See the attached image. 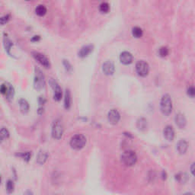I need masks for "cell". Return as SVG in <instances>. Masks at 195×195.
I'll return each mask as SVG.
<instances>
[{
  "label": "cell",
  "instance_id": "cell-1",
  "mask_svg": "<svg viewBox=\"0 0 195 195\" xmlns=\"http://www.w3.org/2000/svg\"><path fill=\"white\" fill-rule=\"evenodd\" d=\"M86 137L83 134L78 133L73 136L69 142L70 146L75 150H80L86 144Z\"/></svg>",
  "mask_w": 195,
  "mask_h": 195
},
{
  "label": "cell",
  "instance_id": "cell-2",
  "mask_svg": "<svg viewBox=\"0 0 195 195\" xmlns=\"http://www.w3.org/2000/svg\"><path fill=\"white\" fill-rule=\"evenodd\" d=\"M121 161L124 165L127 167L134 165L137 161V156L135 152L132 150H126L121 155Z\"/></svg>",
  "mask_w": 195,
  "mask_h": 195
},
{
  "label": "cell",
  "instance_id": "cell-3",
  "mask_svg": "<svg viewBox=\"0 0 195 195\" xmlns=\"http://www.w3.org/2000/svg\"><path fill=\"white\" fill-rule=\"evenodd\" d=\"M160 109L164 115H169L172 111V101L168 94L162 96L160 101Z\"/></svg>",
  "mask_w": 195,
  "mask_h": 195
},
{
  "label": "cell",
  "instance_id": "cell-4",
  "mask_svg": "<svg viewBox=\"0 0 195 195\" xmlns=\"http://www.w3.org/2000/svg\"><path fill=\"white\" fill-rule=\"evenodd\" d=\"M63 125H62V121L60 120H58V119L54 120L51 129V133L53 138L56 139V140L61 139L62 136V134H63Z\"/></svg>",
  "mask_w": 195,
  "mask_h": 195
},
{
  "label": "cell",
  "instance_id": "cell-5",
  "mask_svg": "<svg viewBox=\"0 0 195 195\" xmlns=\"http://www.w3.org/2000/svg\"><path fill=\"white\" fill-rule=\"evenodd\" d=\"M34 85L37 90H41L45 86V79L44 76L38 68L35 69V76L34 79Z\"/></svg>",
  "mask_w": 195,
  "mask_h": 195
},
{
  "label": "cell",
  "instance_id": "cell-6",
  "mask_svg": "<svg viewBox=\"0 0 195 195\" xmlns=\"http://www.w3.org/2000/svg\"><path fill=\"white\" fill-rule=\"evenodd\" d=\"M136 72L141 77H145L149 73V66L146 62L140 60L136 64Z\"/></svg>",
  "mask_w": 195,
  "mask_h": 195
},
{
  "label": "cell",
  "instance_id": "cell-7",
  "mask_svg": "<svg viewBox=\"0 0 195 195\" xmlns=\"http://www.w3.org/2000/svg\"><path fill=\"white\" fill-rule=\"evenodd\" d=\"M0 91L8 100H11L13 98L14 94H15V89H14V87L9 82H5V83L2 84Z\"/></svg>",
  "mask_w": 195,
  "mask_h": 195
},
{
  "label": "cell",
  "instance_id": "cell-8",
  "mask_svg": "<svg viewBox=\"0 0 195 195\" xmlns=\"http://www.w3.org/2000/svg\"><path fill=\"white\" fill-rule=\"evenodd\" d=\"M32 56L34 58V59L36 61H37L40 64H41L42 66H44V68H50V62L48 59V58L45 56L43 53H40V52L34 51L32 52Z\"/></svg>",
  "mask_w": 195,
  "mask_h": 195
},
{
  "label": "cell",
  "instance_id": "cell-9",
  "mask_svg": "<svg viewBox=\"0 0 195 195\" xmlns=\"http://www.w3.org/2000/svg\"><path fill=\"white\" fill-rule=\"evenodd\" d=\"M49 83L53 90V99L56 101H59L62 96V89H61L60 86L57 83V82L53 79H50L49 81Z\"/></svg>",
  "mask_w": 195,
  "mask_h": 195
},
{
  "label": "cell",
  "instance_id": "cell-10",
  "mask_svg": "<svg viewBox=\"0 0 195 195\" xmlns=\"http://www.w3.org/2000/svg\"><path fill=\"white\" fill-rule=\"evenodd\" d=\"M120 119V114L117 109H111L108 114V120L111 124L115 125Z\"/></svg>",
  "mask_w": 195,
  "mask_h": 195
},
{
  "label": "cell",
  "instance_id": "cell-11",
  "mask_svg": "<svg viewBox=\"0 0 195 195\" xmlns=\"http://www.w3.org/2000/svg\"><path fill=\"white\" fill-rule=\"evenodd\" d=\"M102 70L103 73L107 76H111L114 73L115 71V66L114 63L111 61H106L105 63L102 65Z\"/></svg>",
  "mask_w": 195,
  "mask_h": 195
},
{
  "label": "cell",
  "instance_id": "cell-12",
  "mask_svg": "<svg viewBox=\"0 0 195 195\" xmlns=\"http://www.w3.org/2000/svg\"><path fill=\"white\" fill-rule=\"evenodd\" d=\"M133 55L129 52L123 51L120 55V60L123 65H129L133 62Z\"/></svg>",
  "mask_w": 195,
  "mask_h": 195
},
{
  "label": "cell",
  "instance_id": "cell-13",
  "mask_svg": "<svg viewBox=\"0 0 195 195\" xmlns=\"http://www.w3.org/2000/svg\"><path fill=\"white\" fill-rule=\"evenodd\" d=\"M93 50H94V46L93 45H91V44L85 45L80 49L78 55H79V57L81 58L87 57V56L93 51Z\"/></svg>",
  "mask_w": 195,
  "mask_h": 195
},
{
  "label": "cell",
  "instance_id": "cell-14",
  "mask_svg": "<svg viewBox=\"0 0 195 195\" xmlns=\"http://www.w3.org/2000/svg\"><path fill=\"white\" fill-rule=\"evenodd\" d=\"M163 135L168 141H172L175 137V131L172 126H166L163 130Z\"/></svg>",
  "mask_w": 195,
  "mask_h": 195
},
{
  "label": "cell",
  "instance_id": "cell-15",
  "mask_svg": "<svg viewBox=\"0 0 195 195\" xmlns=\"http://www.w3.org/2000/svg\"><path fill=\"white\" fill-rule=\"evenodd\" d=\"M175 121L177 126L179 128H181V129H182V128H184L186 126V122H187L184 116L182 114H180V113L175 115Z\"/></svg>",
  "mask_w": 195,
  "mask_h": 195
},
{
  "label": "cell",
  "instance_id": "cell-16",
  "mask_svg": "<svg viewBox=\"0 0 195 195\" xmlns=\"http://www.w3.org/2000/svg\"><path fill=\"white\" fill-rule=\"evenodd\" d=\"M47 158H48V154H47V152L44 150H41L37 153V155L36 161L39 165H43L46 162Z\"/></svg>",
  "mask_w": 195,
  "mask_h": 195
},
{
  "label": "cell",
  "instance_id": "cell-17",
  "mask_svg": "<svg viewBox=\"0 0 195 195\" xmlns=\"http://www.w3.org/2000/svg\"><path fill=\"white\" fill-rule=\"evenodd\" d=\"M72 104V98L71 93L69 89H66L65 95H64V108L66 110H69L71 107Z\"/></svg>",
  "mask_w": 195,
  "mask_h": 195
},
{
  "label": "cell",
  "instance_id": "cell-18",
  "mask_svg": "<svg viewBox=\"0 0 195 195\" xmlns=\"http://www.w3.org/2000/svg\"><path fill=\"white\" fill-rule=\"evenodd\" d=\"M188 144L184 140H181L177 145V149L180 154H184L187 150Z\"/></svg>",
  "mask_w": 195,
  "mask_h": 195
},
{
  "label": "cell",
  "instance_id": "cell-19",
  "mask_svg": "<svg viewBox=\"0 0 195 195\" xmlns=\"http://www.w3.org/2000/svg\"><path fill=\"white\" fill-rule=\"evenodd\" d=\"M18 104H19V108L21 112L24 114H27L29 111V108H30L28 102H27L25 99L21 98L20 99L19 101H18Z\"/></svg>",
  "mask_w": 195,
  "mask_h": 195
},
{
  "label": "cell",
  "instance_id": "cell-20",
  "mask_svg": "<svg viewBox=\"0 0 195 195\" xmlns=\"http://www.w3.org/2000/svg\"><path fill=\"white\" fill-rule=\"evenodd\" d=\"M136 126L137 128H138L139 130L145 131L146 129H147V126H148L147 120L145 119L144 117L139 118L136 122Z\"/></svg>",
  "mask_w": 195,
  "mask_h": 195
},
{
  "label": "cell",
  "instance_id": "cell-21",
  "mask_svg": "<svg viewBox=\"0 0 195 195\" xmlns=\"http://www.w3.org/2000/svg\"><path fill=\"white\" fill-rule=\"evenodd\" d=\"M38 114L41 115V114L44 113V105H45L46 103V99L44 96H41L38 99Z\"/></svg>",
  "mask_w": 195,
  "mask_h": 195
},
{
  "label": "cell",
  "instance_id": "cell-22",
  "mask_svg": "<svg viewBox=\"0 0 195 195\" xmlns=\"http://www.w3.org/2000/svg\"><path fill=\"white\" fill-rule=\"evenodd\" d=\"M47 8L45 7L44 5H39L36 7L35 9V13H36L37 15L40 17H43L46 15L47 13Z\"/></svg>",
  "mask_w": 195,
  "mask_h": 195
},
{
  "label": "cell",
  "instance_id": "cell-23",
  "mask_svg": "<svg viewBox=\"0 0 195 195\" xmlns=\"http://www.w3.org/2000/svg\"><path fill=\"white\" fill-rule=\"evenodd\" d=\"M12 45H13V44H12V42L11 41V40L9 39V37H8L7 35L5 34V36H4V46H5V48L6 52H7L9 54H10V50H11V48H12Z\"/></svg>",
  "mask_w": 195,
  "mask_h": 195
},
{
  "label": "cell",
  "instance_id": "cell-24",
  "mask_svg": "<svg viewBox=\"0 0 195 195\" xmlns=\"http://www.w3.org/2000/svg\"><path fill=\"white\" fill-rule=\"evenodd\" d=\"M132 34L134 37L140 38L143 34V30L139 27H134L132 29Z\"/></svg>",
  "mask_w": 195,
  "mask_h": 195
},
{
  "label": "cell",
  "instance_id": "cell-25",
  "mask_svg": "<svg viewBox=\"0 0 195 195\" xmlns=\"http://www.w3.org/2000/svg\"><path fill=\"white\" fill-rule=\"evenodd\" d=\"M9 130L6 129L5 127H2L1 129V132H0V136H1V141H4L5 140H7L9 137Z\"/></svg>",
  "mask_w": 195,
  "mask_h": 195
},
{
  "label": "cell",
  "instance_id": "cell-26",
  "mask_svg": "<svg viewBox=\"0 0 195 195\" xmlns=\"http://www.w3.org/2000/svg\"><path fill=\"white\" fill-rule=\"evenodd\" d=\"M110 10V5L108 2H102L99 5V11L101 13H108Z\"/></svg>",
  "mask_w": 195,
  "mask_h": 195
},
{
  "label": "cell",
  "instance_id": "cell-27",
  "mask_svg": "<svg viewBox=\"0 0 195 195\" xmlns=\"http://www.w3.org/2000/svg\"><path fill=\"white\" fill-rule=\"evenodd\" d=\"M15 188V184L12 180H8L6 182V190L9 193H12L14 191Z\"/></svg>",
  "mask_w": 195,
  "mask_h": 195
},
{
  "label": "cell",
  "instance_id": "cell-28",
  "mask_svg": "<svg viewBox=\"0 0 195 195\" xmlns=\"http://www.w3.org/2000/svg\"><path fill=\"white\" fill-rule=\"evenodd\" d=\"M18 156L21 157V158H22L24 161H30V158H31V152H22V153L19 154L18 155Z\"/></svg>",
  "mask_w": 195,
  "mask_h": 195
},
{
  "label": "cell",
  "instance_id": "cell-29",
  "mask_svg": "<svg viewBox=\"0 0 195 195\" xmlns=\"http://www.w3.org/2000/svg\"><path fill=\"white\" fill-rule=\"evenodd\" d=\"M168 48L166 47H160L159 50H158V54H159V56H161V57H165V56H167L168 55Z\"/></svg>",
  "mask_w": 195,
  "mask_h": 195
},
{
  "label": "cell",
  "instance_id": "cell-30",
  "mask_svg": "<svg viewBox=\"0 0 195 195\" xmlns=\"http://www.w3.org/2000/svg\"><path fill=\"white\" fill-rule=\"evenodd\" d=\"M62 64H63L66 72H68V73H71V72L73 71V66H72L71 63H70L68 60H66V59H63V61H62Z\"/></svg>",
  "mask_w": 195,
  "mask_h": 195
},
{
  "label": "cell",
  "instance_id": "cell-31",
  "mask_svg": "<svg viewBox=\"0 0 195 195\" xmlns=\"http://www.w3.org/2000/svg\"><path fill=\"white\" fill-rule=\"evenodd\" d=\"M187 94L190 97H195V88L194 87H189L187 88Z\"/></svg>",
  "mask_w": 195,
  "mask_h": 195
},
{
  "label": "cell",
  "instance_id": "cell-32",
  "mask_svg": "<svg viewBox=\"0 0 195 195\" xmlns=\"http://www.w3.org/2000/svg\"><path fill=\"white\" fill-rule=\"evenodd\" d=\"M9 19H10V15H4V16L1 18V24H2V25H4V24H5L6 23L9 21Z\"/></svg>",
  "mask_w": 195,
  "mask_h": 195
},
{
  "label": "cell",
  "instance_id": "cell-33",
  "mask_svg": "<svg viewBox=\"0 0 195 195\" xmlns=\"http://www.w3.org/2000/svg\"><path fill=\"white\" fill-rule=\"evenodd\" d=\"M40 40H41V37L39 35H35L31 38V41H33V42H38Z\"/></svg>",
  "mask_w": 195,
  "mask_h": 195
},
{
  "label": "cell",
  "instance_id": "cell-34",
  "mask_svg": "<svg viewBox=\"0 0 195 195\" xmlns=\"http://www.w3.org/2000/svg\"><path fill=\"white\" fill-rule=\"evenodd\" d=\"M190 172H191V173L193 174V175H194L195 176V163H193V164L191 165V167H190Z\"/></svg>",
  "mask_w": 195,
  "mask_h": 195
},
{
  "label": "cell",
  "instance_id": "cell-35",
  "mask_svg": "<svg viewBox=\"0 0 195 195\" xmlns=\"http://www.w3.org/2000/svg\"><path fill=\"white\" fill-rule=\"evenodd\" d=\"M26 1H30V0H26Z\"/></svg>",
  "mask_w": 195,
  "mask_h": 195
}]
</instances>
